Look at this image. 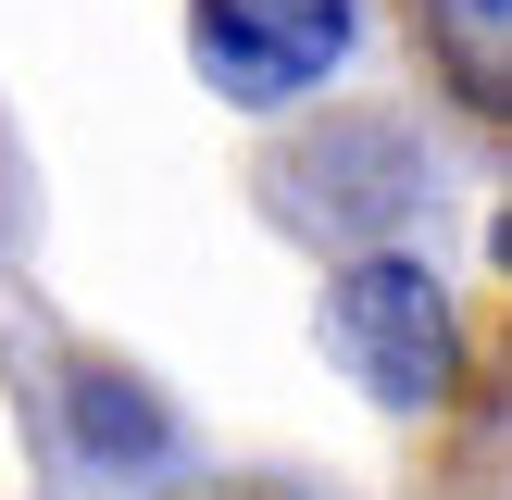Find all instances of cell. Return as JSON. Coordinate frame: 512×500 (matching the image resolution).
Returning a JSON list of instances; mask_svg holds the SVG:
<instances>
[{
    "instance_id": "cell-4",
    "label": "cell",
    "mask_w": 512,
    "mask_h": 500,
    "mask_svg": "<svg viewBox=\"0 0 512 500\" xmlns=\"http://www.w3.org/2000/svg\"><path fill=\"white\" fill-rule=\"evenodd\" d=\"M88 425H100V450H113V463H138V450L163 438V413H125V400L100 388V375H88Z\"/></svg>"
},
{
    "instance_id": "cell-3",
    "label": "cell",
    "mask_w": 512,
    "mask_h": 500,
    "mask_svg": "<svg viewBox=\"0 0 512 500\" xmlns=\"http://www.w3.org/2000/svg\"><path fill=\"white\" fill-rule=\"evenodd\" d=\"M425 38V75H438L450 100H463L475 125L512 113V0H400Z\"/></svg>"
},
{
    "instance_id": "cell-2",
    "label": "cell",
    "mask_w": 512,
    "mask_h": 500,
    "mask_svg": "<svg viewBox=\"0 0 512 500\" xmlns=\"http://www.w3.org/2000/svg\"><path fill=\"white\" fill-rule=\"evenodd\" d=\"M188 38L225 100H300L350 50V0H188Z\"/></svg>"
},
{
    "instance_id": "cell-1",
    "label": "cell",
    "mask_w": 512,
    "mask_h": 500,
    "mask_svg": "<svg viewBox=\"0 0 512 500\" xmlns=\"http://www.w3.org/2000/svg\"><path fill=\"white\" fill-rule=\"evenodd\" d=\"M338 363L375 400L425 413L450 388V300H438V275L425 263H350L338 275Z\"/></svg>"
},
{
    "instance_id": "cell-5",
    "label": "cell",
    "mask_w": 512,
    "mask_h": 500,
    "mask_svg": "<svg viewBox=\"0 0 512 500\" xmlns=\"http://www.w3.org/2000/svg\"><path fill=\"white\" fill-rule=\"evenodd\" d=\"M213 500H288V488H213Z\"/></svg>"
}]
</instances>
